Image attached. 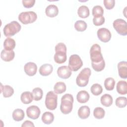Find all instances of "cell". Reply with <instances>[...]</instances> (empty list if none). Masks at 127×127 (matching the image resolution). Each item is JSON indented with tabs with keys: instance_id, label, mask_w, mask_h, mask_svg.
Instances as JSON below:
<instances>
[{
	"instance_id": "obj_27",
	"label": "cell",
	"mask_w": 127,
	"mask_h": 127,
	"mask_svg": "<svg viewBox=\"0 0 127 127\" xmlns=\"http://www.w3.org/2000/svg\"><path fill=\"white\" fill-rule=\"evenodd\" d=\"M77 13L80 17L85 18L89 16L90 11L87 6L85 5H81L78 8L77 10Z\"/></svg>"
},
{
	"instance_id": "obj_8",
	"label": "cell",
	"mask_w": 127,
	"mask_h": 127,
	"mask_svg": "<svg viewBox=\"0 0 127 127\" xmlns=\"http://www.w3.org/2000/svg\"><path fill=\"white\" fill-rule=\"evenodd\" d=\"M82 65L83 62L78 55L73 54L70 56L68 66L71 71H77L81 67Z\"/></svg>"
},
{
	"instance_id": "obj_33",
	"label": "cell",
	"mask_w": 127,
	"mask_h": 127,
	"mask_svg": "<svg viewBox=\"0 0 127 127\" xmlns=\"http://www.w3.org/2000/svg\"><path fill=\"white\" fill-rule=\"evenodd\" d=\"M105 115V110L101 107H96L94 109L93 115L94 117L97 119H103Z\"/></svg>"
},
{
	"instance_id": "obj_34",
	"label": "cell",
	"mask_w": 127,
	"mask_h": 127,
	"mask_svg": "<svg viewBox=\"0 0 127 127\" xmlns=\"http://www.w3.org/2000/svg\"><path fill=\"white\" fill-rule=\"evenodd\" d=\"M115 103L118 107L124 108L127 104V99L126 97H119L116 99Z\"/></svg>"
},
{
	"instance_id": "obj_24",
	"label": "cell",
	"mask_w": 127,
	"mask_h": 127,
	"mask_svg": "<svg viewBox=\"0 0 127 127\" xmlns=\"http://www.w3.org/2000/svg\"><path fill=\"white\" fill-rule=\"evenodd\" d=\"M101 103L105 107H109L113 103V98L109 94H105L102 95L100 99Z\"/></svg>"
},
{
	"instance_id": "obj_6",
	"label": "cell",
	"mask_w": 127,
	"mask_h": 127,
	"mask_svg": "<svg viewBox=\"0 0 127 127\" xmlns=\"http://www.w3.org/2000/svg\"><path fill=\"white\" fill-rule=\"evenodd\" d=\"M37 18V14L33 11L22 12L18 15L19 20L23 24L33 23L36 21Z\"/></svg>"
},
{
	"instance_id": "obj_13",
	"label": "cell",
	"mask_w": 127,
	"mask_h": 127,
	"mask_svg": "<svg viewBox=\"0 0 127 127\" xmlns=\"http://www.w3.org/2000/svg\"><path fill=\"white\" fill-rule=\"evenodd\" d=\"M24 70L26 74L28 76H34L37 72V66L34 63L28 62L24 66Z\"/></svg>"
},
{
	"instance_id": "obj_18",
	"label": "cell",
	"mask_w": 127,
	"mask_h": 127,
	"mask_svg": "<svg viewBox=\"0 0 127 127\" xmlns=\"http://www.w3.org/2000/svg\"><path fill=\"white\" fill-rule=\"evenodd\" d=\"M90 114V108L87 106H82L78 110V116L81 119H86Z\"/></svg>"
},
{
	"instance_id": "obj_1",
	"label": "cell",
	"mask_w": 127,
	"mask_h": 127,
	"mask_svg": "<svg viewBox=\"0 0 127 127\" xmlns=\"http://www.w3.org/2000/svg\"><path fill=\"white\" fill-rule=\"evenodd\" d=\"M55 54L54 55L55 62L59 64L64 63L67 59L66 47L63 43H59L55 46Z\"/></svg>"
},
{
	"instance_id": "obj_30",
	"label": "cell",
	"mask_w": 127,
	"mask_h": 127,
	"mask_svg": "<svg viewBox=\"0 0 127 127\" xmlns=\"http://www.w3.org/2000/svg\"><path fill=\"white\" fill-rule=\"evenodd\" d=\"M32 94L33 96V99L35 101L40 100L43 97V92L41 88L39 87H36L33 89Z\"/></svg>"
},
{
	"instance_id": "obj_11",
	"label": "cell",
	"mask_w": 127,
	"mask_h": 127,
	"mask_svg": "<svg viewBox=\"0 0 127 127\" xmlns=\"http://www.w3.org/2000/svg\"><path fill=\"white\" fill-rule=\"evenodd\" d=\"M41 112L39 108L35 105H32L28 107L26 109V114L28 118L36 120L37 119L40 115Z\"/></svg>"
},
{
	"instance_id": "obj_26",
	"label": "cell",
	"mask_w": 127,
	"mask_h": 127,
	"mask_svg": "<svg viewBox=\"0 0 127 127\" xmlns=\"http://www.w3.org/2000/svg\"><path fill=\"white\" fill-rule=\"evenodd\" d=\"M24 112L21 109H16L12 113L13 119L15 121H21L24 119Z\"/></svg>"
},
{
	"instance_id": "obj_25",
	"label": "cell",
	"mask_w": 127,
	"mask_h": 127,
	"mask_svg": "<svg viewBox=\"0 0 127 127\" xmlns=\"http://www.w3.org/2000/svg\"><path fill=\"white\" fill-rule=\"evenodd\" d=\"M3 47L6 50H13L15 47V42L14 40L10 37L6 38L3 42Z\"/></svg>"
},
{
	"instance_id": "obj_39",
	"label": "cell",
	"mask_w": 127,
	"mask_h": 127,
	"mask_svg": "<svg viewBox=\"0 0 127 127\" xmlns=\"http://www.w3.org/2000/svg\"><path fill=\"white\" fill-rule=\"evenodd\" d=\"M22 2L24 7H25V8H29L34 6L35 2V0H23Z\"/></svg>"
},
{
	"instance_id": "obj_32",
	"label": "cell",
	"mask_w": 127,
	"mask_h": 127,
	"mask_svg": "<svg viewBox=\"0 0 127 127\" xmlns=\"http://www.w3.org/2000/svg\"><path fill=\"white\" fill-rule=\"evenodd\" d=\"M87 25L86 23L83 20H78L74 24L75 29L79 32L85 31L87 28Z\"/></svg>"
},
{
	"instance_id": "obj_19",
	"label": "cell",
	"mask_w": 127,
	"mask_h": 127,
	"mask_svg": "<svg viewBox=\"0 0 127 127\" xmlns=\"http://www.w3.org/2000/svg\"><path fill=\"white\" fill-rule=\"evenodd\" d=\"M90 98L89 93L85 90H81L78 92L76 95V99L80 103H85L87 102Z\"/></svg>"
},
{
	"instance_id": "obj_22",
	"label": "cell",
	"mask_w": 127,
	"mask_h": 127,
	"mask_svg": "<svg viewBox=\"0 0 127 127\" xmlns=\"http://www.w3.org/2000/svg\"><path fill=\"white\" fill-rule=\"evenodd\" d=\"M1 92L2 93L3 96L5 98L11 97L14 93V90L12 87L8 85L2 86L1 84Z\"/></svg>"
},
{
	"instance_id": "obj_37",
	"label": "cell",
	"mask_w": 127,
	"mask_h": 127,
	"mask_svg": "<svg viewBox=\"0 0 127 127\" xmlns=\"http://www.w3.org/2000/svg\"><path fill=\"white\" fill-rule=\"evenodd\" d=\"M93 24L95 26H100L105 22V18L103 16L94 17L93 19Z\"/></svg>"
},
{
	"instance_id": "obj_35",
	"label": "cell",
	"mask_w": 127,
	"mask_h": 127,
	"mask_svg": "<svg viewBox=\"0 0 127 127\" xmlns=\"http://www.w3.org/2000/svg\"><path fill=\"white\" fill-rule=\"evenodd\" d=\"M92 12L94 17L103 16L104 13V9L100 5H95L93 7Z\"/></svg>"
},
{
	"instance_id": "obj_5",
	"label": "cell",
	"mask_w": 127,
	"mask_h": 127,
	"mask_svg": "<svg viewBox=\"0 0 127 127\" xmlns=\"http://www.w3.org/2000/svg\"><path fill=\"white\" fill-rule=\"evenodd\" d=\"M90 55L91 63H99L104 60L101 53V47L97 44H95L91 46L90 50Z\"/></svg>"
},
{
	"instance_id": "obj_17",
	"label": "cell",
	"mask_w": 127,
	"mask_h": 127,
	"mask_svg": "<svg viewBox=\"0 0 127 127\" xmlns=\"http://www.w3.org/2000/svg\"><path fill=\"white\" fill-rule=\"evenodd\" d=\"M53 66L49 64H45L42 65L39 68L40 74L44 76L50 75L53 71Z\"/></svg>"
},
{
	"instance_id": "obj_10",
	"label": "cell",
	"mask_w": 127,
	"mask_h": 127,
	"mask_svg": "<svg viewBox=\"0 0 127 127\" xmlns=\"http://www.w3.org/2000/svg\"><path fill=\"white\" fill-rule=\"evenodd\" d=\"M99 39L104 43L109 42L111 38V33L109 30L105 28H101L98 30L97 32Z\"/></svg>"
},
{
	"instance_id": "obj_7",
	"label": "cell",
	"mask_w": 127,
	"mask_h": 127,
	"mask_svg": "<svg viewBox=\"0 0 127 127\" xmlns=\"http://www.w3.org/2000/svg\"><path fill=\"white\" fill-rule=\"evenodd\" d=\"M58 96L53 91L48 92L46 96L45 105L47 109L50 110H54L57 107Z\"/></svg>"
},
{
	"instance_id": "obj_28",
	"label": "cell",
	"mask_w": 127,
	"mask_h": 127,
	"mask_svg": "<svg viewBox=\"0 0 127 127\" xmlns=\"http://www.w3.org/2000/svg\"><path fill=\"white\" fill-rule=\"evenodd\" d=\"M66 89V85L63 82H57L54 87V92L56 94H62L65 91Z\"/></svg>"
},
{
	"instance_id": "obj_2",
	"label": "cell",
	"mask_w": 127,
	"mask_h": 127,
	"mask_svg": "<svg viewBox=\"0 0 127 127\" xmlns=\"http://www.w3.org/2000/svg\"><path fill=\"white\" fill-rule=\"evenodd\" d=\"M73 97L70 94H65L61 98L60 110L64 114L70 113L73 107Z\"/></svg>"
},
{
	"instance_id": "obj_36",
	"label": "cell",
	"mask_w": 127,
	"mask_h": 127,
	"mask_svg": "<svg viewBox=\"0 0 127 127\" xmlns=\"http://www.w3.org/2000/svg\"><path fill=\"white\" fill-rule=\"evenodd\" d=\"M92 67L94 70H95L96 71H101L102 70H103L105 66V61H103L102 62L99 63H96V64H93L91 63Z\"/></svg>"
},
{
	"instance_id": "obj_29",
	"label": "cell",
	"mask_w": 127,
	"mask_h": 127,
	"mask_svg": "<svg viewBox=\"0 0 127 127\" xmlns=\"http://www.w3.org/2000/svg\"><path fill=\"white\" fill-rule=\"evenodd\" d=\"M115 85V81L112 77L107 78L104 81V86L105 89L108 91L114 89Z\"/></svg>"
},
{
	"instance_id": "obj_21",
	"label": "cell",
	"mask_w": 127,
	"mask_h": 127,
	"mask_svg": "<svg viewBox=\"0 0 127 127\" xmlns=\"http://www.w3.org/2000/svg\"><path fill=\"white\" fill-rule=\"evenodd\" d=\"M117 91L121 95L127 93V83L126 81L120 80L117 84Z\"/></svg>"
},
{
	"instance_id": "obj_14",
	"label": "cell",
	"mask_w": 127,
	"mask_h": 127,
	"mask_svg": "<svg viewBox=\"0 0 127 127\" xmlns=\"http://www.w3.org/2000/svg\"><path fill=\"white\" fill-rule=\"evenodd\" d=\"M118 68L119 75L122 78H127V62L122 61L118 63Z\"/></svg>"
},
{
	"instance_id": "obj_23",
	"label": "cell",
	"mask_w": 127,
	"mask_h": 127,
	"mask_svg": "<svg viewBox=\"0 0 127 127\" xmlns=\"http://www.w3.org/2000/svg\"><path fill=\"white\" fill-rule=\"evenodd\" d=\"M41 119L45 124L50 125L54 120V115L51 112H46L42 115Z\"/></svg>"
},
{
	"instance_id": "obj_12",
	"label": "cell",
	"mask_w": 127,
	"mask_h": 127,
	"mask_svg": "<svg viewBox=\"0 0 127 127\" xmlns=\"http://www.w3.org/2000/svg\"><path fill=\"white\" fill-rule=\"evenodd\" d=\"M72 71L66 65L61 66L58 68L57 74L59 77L63 79H67L71 75Z\"/></svg>"
},
{
	"instance_id": "obj_40",
	"label": "cell",
	"mask_w": 127,
	"mask_h": 127,
	"mask_svg": "<svg viewBox=\"0 0 127 127\" xmlns=\"http://www.w3.org/2000/svg\"><path fill=\"white\" fill-rule=\"evenodd\" d=\"M22 127H34V125L33 123L30 121H25L21 125Z\"/></svg>"
},
{
	"instance_id": "obj_38",
	"label": "cell",
	"mask_w": 127,
	"mask_h": 127,
	"mask_svg": "<svg viewBox=\"0 0 127 127\" xmlns=\"http://www.w3.org/2000/svg\"><path fill=\"white\" fill-rule=\"evenodd\" d=\"M103 2L105 7L107 9H111L115 6V1L114 0H104Z\"/></svg>"
},
{
	"instance_id": "obj_3",
	"label": "cell",
	"mask_w": 127,
	"mask_h": 127,
	"mask_svg": "<svg viewBox=\"0 0 127 127\" xmlns=\"http://www.w3.org/2000/svg\"><path fill=\"white\" fill-rule=\"evenodd\" d=\"M21 28V25L16 21H12L5 25L3 29V34L6 37L13 36Z\"/></svg>"
},
{
	"instance_id": "obj_9",
	"label": "cell",
	"mask_w": 127,
	"mask_h": 127,
	"mask_svg": "<svg viewBox=\"0 0 127 127\" xmlns=\"http://www.w3.org/2000/svg\"><path fill=\"white\" fill-rule=\"evenodd\" d=\"M113 27L118 34L122 36L127 35V22L123 19H117L113 23Z\"/></svg>"
},
{
	"instance_id": "obj_16",
	"label": "cell",
	"mask_w": 127,
	"mask_h": 127,
	"mask_svg": "<svg viewBox=\"0 0 127 127\" xmlns=\"http://www.w3.org/2000/svg\"><path fill=\"white\" fill-rule=\"evenodd\" d=\"M45 12L47 16L48 17H54L58 14L59 9L56 5L50 4L46 7Z\"/></svg>"
},
{
	"instance_id": "obj_4",
	"label": "cell",
	"mask_w": 127,
	"mask_h": 127,
	"mask_svg": "<svg viewBox=\"0 0 127 127\" xmlns=\"http://www.w3.org/2000/svg\"><path fill=\"white\" fill-rule=\"evenodd\" d=\"M91 71L89 68H84L81 70L76 78V84L79 87L86 86L89 81Z\"/></svg>"
},
{
	"instance_id": "obj_15",
	"label": "cell",
	"mask_w": 127,
	"mask_h": 127,
	"mask_svg": "<svg viewBox=\"0 0 127 127\" xmlns=\"http://www.w3.org/2000/svg\"><path fill=\"white\" fill-rule=\"evenodd\" d=\"M15 56L14 52L12 51H8L3 49L0 53L1 59L5 62H10L12 61Z\"/></svg>"
},
{
	"instance_id": "obj_31",
	"label": "cell",
	"mask_w": 127,
	"mask_h": 127,
	"mask_svg": "<svg viewBox=\"0 0 127 127\" xmlns=\"http://www.w3.org/2000/svg\"><path fill=\"white\" fill-rule=\"evenodd\" d=\"M90 91L94 95L98 96L102 93L103 88L100 84L95 83L91 86L90 88Z\"/></svg>"
},
{
	"instance_id": "obj_20",
	"label": "cell",
	"mask_w": 127,
	"mask_h": 127,
	"mask_svg": "<svg viewBox=\"0 0 127 127\" xmlns=\"http://www.w3.org/2000/svg\"><path fill=\"white\" fill-rule=\"evenodd\" d=\"M21 102L25 104H30L33 100V94L29 91H25L23 92L20 96Z\"/></svg>"
}]
</instances>
